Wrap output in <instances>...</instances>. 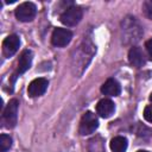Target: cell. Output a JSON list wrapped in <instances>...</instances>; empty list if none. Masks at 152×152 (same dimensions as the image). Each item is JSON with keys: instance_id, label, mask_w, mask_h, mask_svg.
Returning a JSON list of instances; mask_svg holds the SVG:
<instances>
[{"instance_id": "obj_9", "label": "cell", "mask_w": 152, "mask_h": 152, "mask_svg": "<svg viewBox=\"0 0 152 152\" xmlns=\"http://www.w3.org/2000/svg\"><path fill=\"white\" fill-rule=\"evenodd\" d=\"M128 61L135 68L142 66L145 64V56L141 49L138 46H132L128 51Z\"/></svg>"}, {"instance_id": "obj_4", "label": "cell", "mask_w": 152, "mask_h": 152, "mask_svg": "<svg viewBox=\"0 0 152 152\" xmlns=\"http://www.w3.org/2000/svg\"><path fill=\"white\" fill-rule=\"evenodd\" d=\"M37 13V7L32 2H23L15 8V17L20 21H31Z\"/></svg>"}, {"instance_id": "obj_7", "label": "cell", "mask_w": 152, "mask_h": 152, "mask_svg": "<svg viewBox=\"0 0 152 152\" xmlns=\"http://www.w3.org/2000/svg\"><path fill=\"white\" fill-rule=\"evenodd\" d=\"M48 86H49V82H48L46 78H44V77L36 78V80H33V81L28 84L27 94H28L31 97H38V96L43 95V94L46 91Z\"/></svg>"}, {"instance_id": "obj_2", "label": "cell", "mask_w": 152, "mask_h": 152, "mask_svg": "<svg viewBox=\"0 0 152 152\" xmlns=\"http://www.w3.org/2000/svg\"><path fill=\"white\" fill-rule=\"evenodd\" d=\"M99 127V120L95 114L91 112H86L80 121L78 132L81 135H88L95 132V129Z\"/></svg>"}, {"instance_id": "obj_16", "label": "cell", "mask_w": 152, "mask_h": 152, "mask_svg": "<svg viewBox=\"0 0 152 152\" xmlns=\"http://www.w3.org/2000/svg\"><path fill=\"white\" fill-rule=\"evenodd\" d=\"M145 48H146V51H147V53H148L150 59L152 61V38H151V39H148V40L146 42Z\"/></svg>"}, {"instance_id": "obj_11", "label": "cell", "mask_w": 152, "mask_h": 152, "mask_svg": "<svg viewBox=\"0 0 152 152\" xmlns=\"http://www.w3.org/2000/svg\"><path fill=\"white\" fill-rule=\"evenodd\" d=\"M101 93L108 96H118L121 93V87L119 82L114 78H108L101 86Z\"/></svg>"}, {"instance_id": "obj_3", "label": "cell", "mask_w": 152, "mask_h": 152, "mask_svg": "<svg viewBox=\"0 0 152 152\" xmlns=\"http://www.w3.org/2000/svg\"><path fill=\"white\" fill-rule=\"evenodd\" d=\"M82 10L78 6H71L68 7L59 17L61 21L66 26H75L77 25L82 19Z\"/></svg>"}, {"instance_id": "obj_5", "label": "cell", "mask_w": 152, "mask_h": 152, "mask_svg": "<svg viewBox=\"0 0 152 152\" xmlns=\"http://www.w3.org/2000/svg\"><path fill=\"white\" fill-rule=\"evenodd\" d=\"M72 38V32L68 28H62L57 27L53 30L52 36H51V43L55 46H66Z\"/></svg>"}, {"instance_id": "obj_15", "label": "cell", "mask_w": 152, "mask_h": 152, "mask_svg": "<svg viewBox=\"0 0 152 152\" xmlns=\"http://www.w3.org/2000/svg\"><path fill=\"white\" fill-rule=\"evenodd\" d=\"M144 119L147 122L152 124V104H148V106L145 107V109H144Z\"/></svg>"}, {"instance_id": "obj_10", "label": "cell", "mask_w": 152, "mask_h": 152, "mask_svg": "<svg viewBox=\"0 0 152 152\" xmlns=\"http://www.w3.org/2000/svg\"><path fill=\"white\" fill-rule=\"evenodd\" d=\"M32 58H33V53L31 50H24L19 57V62H18V68H17V75L24 74L26 70H28V68L31 66L32 63Z\"/></svg>"}, {"instance_id": "obj_1", "label": "cell", "mask_w": 152, "mask_h": 152, "mask_svg": "<svg viewBox=\"0 0 152 152\" xmlns=\"http://www.w3.org/2000/svg\"><path fill=\"white\" fill-rule=\"evenodd\" d=\"M18 108H19V101L17 99L10 100L2 113V121L6 127L12 128L15 126L18 119Z\"/></svg>"}, {"instance_id": "obj_6", "label": "cell", "mask_w": 152, "mask_h": 152, "mask_svg": "<svg viewBox=\"0 0 152 152\" xmlns=\"http://www.w3.org/2000/svg\"><path fill=\"white\" fill-rule=\"evenodd\" d=\"M20 46V39L17 34L7 36L2 42V52L6 57H12Z\"/></svg>"}, {"instance_id": "obj_13", "label": "cell", "mask_w": 152, "mask_h": 152, "mask_svg": "<svg viewBox=\"0 0 152 152\" xmlns=\"http://www.w3.org/2000/svg\"><path fill=\"white\" fill-rule=\"evenodd\" d=\"M12 146V139L7 134H1L0 135V152H6L10 150Z\"/></svg>"}, {"instance_id": "obj_8", "label": "cell", "mask_w": 152, "mask_h": 152, "mask_svg": "<svg viewBox=\"0 0 152 152\" xmlns=\"http://www.w3.org/2000/svg\"><path fill=\"white\" fill-rule=\"evenodd\" d=\"M115 110V106L112 100L109 99H102L96 104V112L101 118H109Z\"/></svg>"}, {"instance_id": "obj_14", "label": "cell", "mask_w": 152, "mask_h": 152, "mask_svg": "<svg viewBox=\"0 0 152 152\" xmlns=\"http://www.w3.org/2000/svg\"><path fill=\"white\" fill-rule=\"evenodd\" d=\"M142 10H144V13L147 18L152 19V0H147L144 2L142 5Z\"/></svg>"}, {"instance_id": "obj_12", "label": "cell", "mask_w": 152, "mask_h": 152, "mask_svg": "<svg viewBox=\"0 0 152 152\" xmlns=\"http://www.w3.org/2000/svg\"><path fill=\"white\" fill-rule=\"evenodd\" d=\"M113 152H125L127 150V139L125 137H114L109 142Z\"/></svg>"}, {"instance_id": "obj_18", "label": "cell", "mask_w": 152, "mask_h": 152, "mask_svg": "<svg viewBox=\"0 0 152 152\" xmlns=\"http://www.w3.org/2000/svg\"><path fill=\"white\" fill-rule=\"evenodd\" d=\"M150 101L152 102V93H151V95H150Z\"/></svg>"}, {"instance_id": "obj_17", "label": "cell", "mask_w": 152, "mask_h": 152, "mask_svg": "<svg viewBox=\"0 0 152 152\" xmlns=\"http://www.w3.org/2000/svg\"><path fill=\"white\" fill-rule=\"evenodd\" d=\"M137 152H148V151H145V150H140V151H137Z\"/></svg>"}]
</instances>
